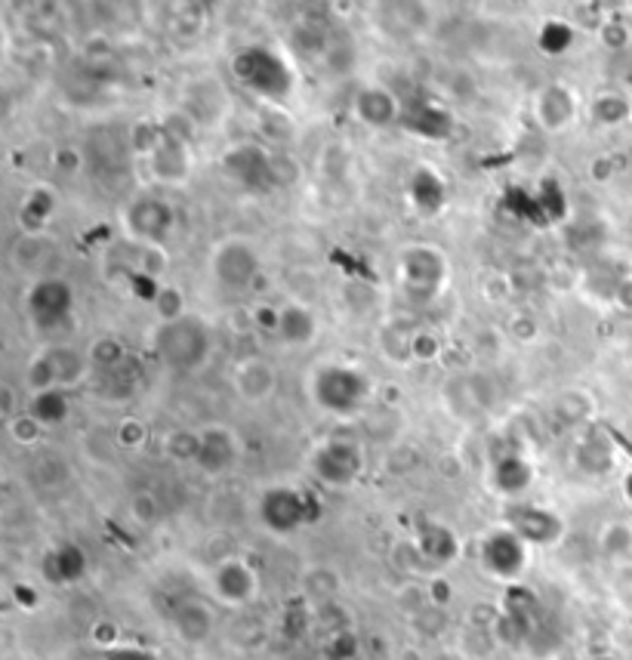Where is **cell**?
<instances>
[{"instance_id":"8992f818","label":"cell","mask_w":632,"mask_h":660,"mask_svg":"<svg viewBox=\"0 0 632 660\" xmlns=\"http://www.w3.org/2000/svg\"><path fill=\"white\" fill-rule=\"evenodd\" d=\"M207 590H210V599L222 605V609H250L256 599H260V590H263V580H260V571L256 565L244 556H226L219 559L210 575H207Z\"/></svg>"},{"instance_id":"7402d4cb","label":"cell","mask_w":632,"mask_h":660,"mask_svg":"<svg viewBox=\"0 0 632 660\" xmlns=\"http://www.w3.org/2000/svg\"><path fill=\"white\" fill-rule=\"evenodd\" d=\"M533 466L521 454H503L491 466V488L503 497H518L531 488Z\"/></svg>"},{"instance_id":"9c48e42d","label":"cell","mask_w":632,"mask_h":660,"mask_svg":"<svg viewBox=\"0 0 632 660\" xmlns=\"http://www.w3.org/2000/svg\"><path fill=\"white\" fill-rule=\"evenodd\" d=\"M210 271L226 290H248L260 278V254L244 238H226L214 247Z\"/></svg>"},{"instance_id":"5b68a950","label":"cell","mask_w":632,"mask_h":660,"mask_svg":"<svg viewBox=\"0 0 632 660\" xmlns=\"http://www.w3.org/2000/svg\"><path fill=\"white\" fill-rule=\"evenodd\" d=\"M448 278V256L433 244H414V247L401 251L399 281L414 303H433L435 297L445 290Z\"/></svg>"},{"instance_id":"484cf974","label":"cell","mask_w":632,"mask_h":660,"mask_svg":"<svg viewBox=\"0 0 632 660\" xmlns=\"http://www.w3.org/2000/svg\"><path fill=\"white\" fill-rule=\"evenodd\" d=\"M53 210H56V198L53 192H47L44 186L32 188L22 201V210H19V220L25 225V235H41L44 225L53 220Z\"/></svg>"},{"instance_id":"4dcf8cb0","label":"cell","mask_w":632,"mask_h":660,"mask_svg":"<svg viewBox=\"0 0 632 660\" xmlns=\"http://www.w3.org/2000/svg\"><path fill=\"white\" fill-rule=\"evenodd\" d=\"M47 352H50L53 368H56V377H59V386H62V390L81 380L87 361H83V356L78 349H71V346H53Z\"/></svg>"},{"instance_id":"5bb4252c","label":"cell","mask_w":632,"mask_h":660,"mask_svg":"<svg viewBox=\"0 0 632 660\" xmlns=\"http://www.w3.org/2000/svg\"><path fill=\"white\" fill-rule=\"evenodd\" d=\"M503 525L513 528L528 546H552L565 534V522L559 512L547 507H533V503H518V507L509 509Z\"/></svg>"},{"instance_id":"f6af8a7d","label":"cell","mask_w":632,"mask_h":660,"mask_svg":"<svg viewBox=\"0 0 632 660\" xmlns=\"http://www.w3.org/2000/svg\"><path fill=\"white\" fill-rule=\"evenodd\" d=\"M56 167L66 170V173L78 170L81 167V154L74 152V149H59V152H56Z\"/></svg>"},{"instance_id":"2e32d148","label":"cell","mask_w":632,"mask_h":660,"mask_svg":"<svg viewBox=\"0 0 632 660\" xmlns=\"http://www.w3.org/2000/svg\"><path fill=\"white\" fill-rule=\"evenodd\" d=\"M533 115L537 124L547 130V134H565L567 127L577 120V96L567 84H547L537 100H533Z\"/></svg>"},{"instance_id":"f546056e","label":"cell","mask_w":632,"mask_h":660,"mask_svg":"<svg viewBox=\"0 0 632 660\" xmlns=\"http://www.w3.org/2000/svg\"><path fill=\"white\" fill-rule=\"evenodd\" d=\"M87 361H90L96 371L112 373V371H117L124 361H127V349H124V343H120V339L108 337V334H105V337L93 339Z\"/></svg>"},{"instance_id":"cb8c5ba5","label":"cell","mask_w":632,"mask_h":660,"mask_svg":"<svg viewBox=\"0 0 632 660\" xmlns=\"http://www.w3.org/2000/svg\"><path fill=\"white\" fill-rule=\"evenodd\" d=\"M278 337L284 346H309L318 337V315L302 303H287L281 309V324H278Z\"/></svg>"},{"instance_id":"7bdbcfd3","label":"cell","mask_w":632,"mask_h":660,"mask_svg":"<svg viewBox=\"0 0 632 660\" xmlns=\"http://www.w3.org/2000/svg\"><path fill=\"white\" fill-rule=\"evenodd\" d=\"M577 466L589 470V473H605V470H608V451L599 448V444H596V448L586 444V448L577 451Z\"/></svg>"},{"instance_id":"1f68e13d","label":"cell","mask_w":632,"mask_h":660,"mask_svg":"<svg viewBox=\"0 0 632 660\" xmlns=\"http://www.w3.org/2000/svg\"><path fill=\"white\" fill-rule=\"evenodd\" d=\"M599 549L608 559H630L632 556V528L627 522H611L601 528Z\"/></svg>"},{"instance_id":"4316f807","label":"cell","mask_w":632,"mask_h":660,"mask_svg":"<svg viewBox=\"0 0 632 660\" xmlns=\"http://www.w3.org/2000/svg\"><path fill=\"white\" fill-rule=\"evenodd\" d=\"M68 395L66 390H47V392H34L32 402H28V414H32L37 424L44 429H53V426H62L68 420Z\"/></svg>"},{"instance_id":"6da1fadb","label":"cell","mask_w":632,"mask_h":660,"mask_svg":"<svg viewBox=\"0 0 632 660\" xmlns=\"http://www.w3.org/2000/svg\"><path fill=\"white\" fill-rule=\"evenodd\" d=\"M309 395L318 410L333 414V417H352L361 414L374 395V383L361 368L352 364H321L309 380Z\"/></svg>"},{"instance_id":"7dc6e473","label":"cell","mask_w":632,"mask_h":660,"mask_svg":"<svg viewBox=\"0 0 632 660\" xmlns=\"http://www.w3.org/2000/svg\"><path fill=\"white\" fill-rule=\"evenodd\" d=\"M429 660H472L463 648H438Z\"/></svg>"},{"instance_id":"83f0119b","label":"cell","mask_w":632,"mask_h":660,"mask_svg":"<svg viewBox=\"0 0 632 660\" xmlns=\"http://www.w3.org/2000/svg\"><path fill=\"white\" fill-rule=\"evenodd\" d=\"M589 115H593V120L605 124V127H617V124L630 118V100L623 93L605 90V93H599L596 100L589 102Z\"/></svg>"},{"instance_id":"b9f144b4","label":"cell","mask_w":632,"mask_h":660,"mask_svg":"<svg viewBox=\"0 0 632 660\" xmlns=\"http://www.w3.org/2000/svg\"><path fill=\"white\" fill-rule=\"evenodd\" d=\"M599 37L605 47H611V50H623L627 47V40H630V28L623 25V22H617V19H608L605 25L599 28Z\"/></svg>"},{"instance_id":"d6a6232c","label":"cell","mask_w":632,"mask_h":660,"mask_svg":"<svg viewBox=\"0 0 632 660\" xmlns=\"http://www.w3.org/2000/svg\"><path fill=\"white\" fill-rule=\"evenodd\" d=\"M358 651H361V642H358V636H355L349 627L328 633L324 642H321L324 660H355L358 658Z\"/></svg>"},{"instance_id":"f1b7e54d","label":"cell","mask_w":632,"mask_h":660,"mask_svg":"<svg viewBox=\"0 0 632 660\" xmlns=\"http://www.w3.org/2000/svg\"><path fill=\"white\" fill-rule=\"evenodd\" d=\"M574 28L567 25L565 19H547L543 28L537 34V47L547 53V56H562L574 47Z\"/></svg>"},{"instance_id":"277c9868","label":"cell","mask_w":632,"mask_h":660,"mask_svg":"<svg viewBox=\"0 0 632 660\" xmlns=\"http://www.w3.org/2000/svg\"><path fill=\"white\" fill-rule=\"evenodd\" d=\"M479 565L491 580L503 587H518L531 568V546L509 525L491 528L479 541Z\"/></svg>"},{"instance_id":"8fae6325","label":"cell","mask_w":632,"mask_h":660,"mask_svg":"<svg viewBox=\"0 0 632 660\" xmlns=\"http://www.w3.org/2000/svg\"><path fill=\"white\" fill-rule=\"evenodd\" d=\"M222 170L256 195L272 192V186H275V161L260 142H241V146L229 149L222 154Z\"/></svg>"},{"instance_id":"ee69618b","label":"cell","mask_w":632,"mask_h":660,"mask_svg":"<svg viewBox=\"0 0 632 660\" xmlns=\"http://www.w3.org/2000/svg\"><path fill=\"white\" fill-rule=\"evenodd\" d=\"M253 319H256V324L263 327V331H275L278 334V324H281V309H272V305H260L256 312H253Z\"/></svg>"},{"instance_id":"ffe728a7","label":"cell","mask_w":632,"mask_h":660,"mask_svg":"<svg viewBox=\"0 0 632 660\" xmlns=\"http://www.w3.org/2000/svg\"><path fill=\"white\" fill-rule=\"evenodd\" d=\"M414 546L416 553L423 556V561H429V565H450L463 553V543L453 534V528L433 522V519L416 525Z\"/></svg>"},{"instance_id":"836d02e7","label":"cell","mask_w":632,"mask_h":660,"mask_svg":"<svg viewBox=\"0 0 632 660\" xmlns=\"http://www.w3.org/2000/svg\"><path fill=\"white\" fill-rule=\"evenodd\" d=\"M537 207H540V217H543V222L562 220V217H565L567 198H565V192H562V186H559L555 180H543V183H540V192H537Z\"/></svg>"},{"instance_id":"52a82bcc","label":"cell","mask_w":632,"mask_h":660,"mask_svg":"<svg viewBox=\"0 0 632 660\" xmlns=\"http://www.w3.org/2000/svg\"><path fill=\"white\" fill-rule=\"evenodd\" d=\"M315 500L309 494L287 488V485H275L260 497V522L272 534L287 537L309 525L315 519Z\"/></svg>"},{"instance_id":"8d00e7d4","label":"cell","mask_w":632,"mask_h":660,"mask_svg":"<svg viewBox=\"0 0 632 660\" xmlns=\"http://www.w3.org/2000/svg\"><path fill=\"white\" fill-rule=\"evenodd\" d=\"M151 305H154V312L161 315V322L164 324L180 322L183 315H188V312H185L183 290L173 288V285H161V293H158V300Z\"/></svg>"},{"instance_id":"9a60e30c","label":"cell","mask_w":632,"mask_h":660,"mask_svg":"<svg viewBox=\"0 0 632 660\" xmlns=\"http://www.w3.org/2000/svg\"><path fill=\"white\" fill-rule=\"evenodd\" d=\"M146 161H149L151 180L161 186H183L192 176V146L166 130L164 139L146 154Z\"/></svg>"},{"instance_id":"e0dca14e","label":"cell","mask_w":632,"mask_h":660,"mask_svg":"<svg viewBox=\"0 0 632 660\" xmlns=\"http://www.w3.org/2000/svg\"><path fill=\"white\" fill-rule=\"evenodd\" d=\"M399 127L407 130V134L420 136V139H426V142H445L453 134V115H450L445 105H438V102L420 100L411 102L401 112Z\"/></svg>"},{"instance_id":"7c38bea8","label":"cell","mask_w":632,"mask_h":660,"mask_svg":"<svg viewBox=\"0 0 632 660\" xmlns=\"http://www.w3.org/2000/svg\"><path fill=\"white\" fill-rule=\"evenodd\" d=\"M124 222H127L130 238H136L139 244H161L164 247V241L173 232V225H176V213H173V207L164 198L142 195L124 210Z\"/></svg>"},{"instance_id":"c3c4849f","label":"cell","mask_w":632,"mask_h":660,"mask_svg":"<svg viewBox=\"0 0 632 660\" xmlns=\"http://www.w3.org/2000/svg\"><path fill=\"white\" fill-rule=\"evenodd\" d=\"M433 583H435V593H441V583H445V580H433ZM448 599H450V587H445V595H435L433 605H438V609H441V605H445Z\"/></svg>"},{"instance_id":"bcb514c9","label":"cell","mask_w":632,"mask_h":660,"mask_svg":"<svg viewBox=\"0 0 632 660\" xmlns=\"http://www.w3.org/2000/svg\"><path fill=\"white\" fill-rule=\"evenodd\" d=\"M93 639L102 645H112L117 639L115 627H112V624H96V627H93Z\"/></svg>"},{"instance_id":"e575fe53","label":"cell","mask_w":632,"mask_h":660,"mask_svg":"<svg viewBox=\"0 0 632 660\" xmlns=\"http://www.w3.org/2000/svg\"><path fill=\"white\" fill-rule=\"evenodd\" d=\"M127 512L139 528H154L161 519V500L154 491H136L127 503Z\"/></svg>"},{"instance_id":"d6986e66","label":"cell","mask_w":632,"mask_h":660,"mask_svg":"<svg viewBox=\"0 0 632 660\" xmlns=\"http://www.w3.org/2000/svg\"><path fill=\"white\" fill-rule=\"evenodd\" d=\"M234 390L250 405L268 402L275 395V390H278V373L272 368V361L260 356L238 361V368H234Z\"/></svg>"},{"instance_id":"44dd1931","label":"cell","mask_w":632,"mask_h":660,"mask_svg":"<svg viewBox=\"0 0 632 660\" xmlns=\"http://www.w3.org/2000/svg\"><path fill=\"white\" fill-rule=\"evenodd\" d=\"M401 108L399 100L392 90L386 86H365L358 96H355V115L361 124L374 127V130H383V127H392L401 120Z\"/></svg>"},{"instance_id":"ab89813d","label":"cell","mask_w":632,"mask_h":660,"mask_svg":"<svg viewBox=\"0 0 632 660\" xmlns=\"http://www.w3.org/2000/svg\"><path fill=\"white\" fill-rule=\"evenodd\" d=\"M407 352H411V358H420V361H433L441 352V343H438L435 334H414L407 339Z\"/></svg>"},{"instance_id":"7a4b0ae2","label":"cell","mask_w":632,"mask_h":660,"mask_svg":"<svg viewBox=\"0 0 632 660\" xmlns=\"http://www.w3.org/2000/svg\"><path fill=\"white\" fill-rule=\"evenodd\" d=\"M232 74L241 86H248L253 96L268 102H281L297 86V71L281 53L268 47H241L232 56Z\"/></svg>"},{"instance_id":"60d3db41","label":"cell","mask_w":632,"mask_h":660,"mask_svg":"<svg viewBox=\"0 0 632 660\" xmlns=\"http://www.w3.org/2000/svg\"><path fill=\"white\" fill-rule=\"evenodd\" d=\"M41 429H44V426L37 424L32 414H22V417H13V420H10V432H13V439H16L19 444H34V441L41 439Z\"/></svg>"},{"instance_id":"30bf717a","label":"cell","mask_w":632,"mask_h":660,"mask_svg":"<svg viewBox=\"0 0 632 660\" xmlns=\"http://www.w3.org/2000/svg\"><path fill=\"white\" fill-rule=\"evenodd\" d=\"M217 602L185 595L170 609V629L185 648H204L217 636Z\"/></svg>"},{"instance_id":"603a6c76","label":"cell","mask_w":632,"mask_h":660,"mask_svg":"<svg viewBox=\"0 0 632 660\" xmlns=\"http://www.w3.org/2000/svg\"><path fill=\"white\" fill-rule=\"evenodd\" d=\"M407 195H411V204H414L423 217L441 213V207L448 204V186H445V180L433 167L414 170V176L407 183Z\"/></svg>"},{"instance_id":"4fadbf2b","label":"cell","mask_w":632,"mask_h":660,"mask_svg":"<svg viewBox=\"0 0 632 660\" xmlns=\"http://www.w3.org/2000/svg\"><path fill=\"white\" fill-rule=\"evenodd\" d=\"M74 290L66 278H41L25 293V312L37 327H56L71 315Z\"/></svg>"},{"instance_id":"74e56055","label":"cell","mask_w":632,"mask_h":660,"mask_svg":"<svg viewBox=\"0 0 632 660\" xmlns=\"http://www.w3.org/2000/svg\"><path fill=\"white\" fill-rule=\"evenodd\" d=\"M306 587H309V593L321 599V602H331L333 595L340 593V575L333 571V568H312L309 577H306Z\"/></svg>"},{"instance_id":"681fc988","label":"cell","mask_w":632,"mask_h":660,"mask_svg":"<svg viewBox=\"0 0 632 660\" xmlns=\"http://www.w3.org/2000/svg\"><path fill=\"white\" fill-rule=\"evenodd\" d=\"M3 414L13 420V392H10V386H3Z\"/></svg>"},{"instance_id":"ba28073f","label":"cell","mask_w":632,"mask_h":660,"mask_svg":"<svg viewBox=\"0 0 632 660\" xmlns=\"http://www.w3.org/2000/svg\"><path fill=\"white\" fill-rule=\"evenodd\" d=\"M309 470L328 488H349L365 470V458H361V448L352 439H331L315 448Z\"/></svg>"},{"instance_id":"d4e9b609","label":"cell","mask_w":632,"mask_h":660,"mask_svg":"<svg viewBox=\"0 0 632 660\" xmlns=\"http://www.w3.org/2000/svg\"><path fill=\"white\" fill-rule=\"evenodd\" d=\"M83 571H87V553L78 543H62L47 556V577L59 587L81 580Z\"/></svg>"},{"instance_id":"3957f363","label":"cell","mask_w":632,"mask_h":660,"mask_svg":"<svg viewBox=\"0 0 632 660\" xmlns=\"http://www.w3.org/2000/svg\"><path fill=\"white\" fill-rule=\"evenodd\" d=\"M210 327L195 319L183 315L180 322L161 324L158 337H154V352L173 371H195L210 356Z\"/></svg>"},{"instance_id":"f907efd6","label":"cell","mask_w":632,"mask_h":660,"mask_svg":"<svg viewBox=\"0 0 632 660\" xmlns=\"http://www.w3.org/2000/svg\"><path fill=\"white\" fill-rule=\"evenodd\" d=\"M589 660H617V658H611V655H596V658H589Z\"/></svg>"},{"instance_id":"ac0fdd59","label":"cell","mask_w":632,"mask_h":660,"mask_svg":"<svg viewBox=\"0 0 632 660\" xmlns=\"http://www.w3.org/2000/svg\"><path fill=\"white\" fill-rule=\"evenodd\" d=\"M238 441H234L232 429L222 426H207L200 429V448H198V470L204 475H226L238 463Z\"/></svg>"},{"instance_id":"f35d334b","label":"cell","mask_w":632,"mask_h":660,"mask_svg":"<svg viewBox=\"0 0 632 660\" xmlns=\"http://www.w3.org/2000/svg\"><path fill=\"white\" fill-rule=\"evenodd\" d=\"M149 436V429L142 420H136V417H124L120 424H117V441L124 444V448H139L142 441Z\"/></svg>"},{"instance_id":"d590c367","label":"cell","mask_w":632,"mask_h":660,"mask_svg":"<svg viewBox=\"0 0 632 660\" xmlns=\"http://www.w3.org/2000/svg\"><path fill=\"white\" fill-rule=\"evenodd\" d=\"M166 454L173 460H183V463H195L198 460L200 448V432H188V429H176L166 436Z\"/></svg>"}]
</instances>
